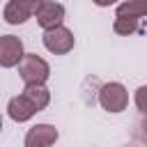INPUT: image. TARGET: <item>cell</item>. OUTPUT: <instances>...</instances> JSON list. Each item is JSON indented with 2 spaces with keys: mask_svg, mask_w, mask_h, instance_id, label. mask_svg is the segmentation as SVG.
<instances>
[{
  "mask_svg": "<svg viewBox=\"0 0 147 147\" xmlns=\"http://www.w3.org/2000/svg\"><path fill=\"white\" fill-rule=\"evenodd\" d=\"M0 131H2V115H0Z\"/></svg>",
  "mask_w": 147,
  "mask_h": 147,
  "instance_id": "14",
  "label": "cell"
},
{
  "mask_svg": "<svg viewBox=\"0 0 147 147\" xmlns=\"http://www.w3.org/2000/svg\"><path fill=\"white\" fill-rule=\"evenodd\" d=\"M7 115L14 119V122H28V119H32L34 115H37V110H34V106L23 96V94H18V96H11L9 99V103H7Z\"/></svg>",
  "mask_w": 147,
  "mask_h": 147,
  "instance_id": "8",
  "label": "cell"
},
{
  "mask_svg": "<svg viewBox=\"0 0 147 147\" xmlns=\"http://www.w3.org/2000/svg\"><path fill=\"white\" fill-rule=\"evenodd\" d=\"M34 16H37V23L41 30H48V28H55L64 21V7L55 0H41L39 7L34 9Z\"/></svg>",
  "mask_w": 147,
  "mask_h": 147,
  "instance_id": "5",
  "label": "cell"
},
{
  "mask_svg": "<svg viewBox=\"0 0 147 147\" xmlns=\"http://www.w3.org/2000/svg\"><path fill=\"white\" fill-rule=\"evenodd\" d=\"M41 41H44V48H46L48 53H53V55H67V53L74 51V46H76L74 32H71L69 28H64L62 23L55 25V28L44 30Z\"/></svg>",
  "mask_w": 147,
  "mask_h": 147,
  "instance_id": "2",
  "label": "cell"
},
{
  "mask_svg": "<svg viewBox=\"0 0 147 147\" xmlns=\"http://www.w3.org/2000/svg\"><path fill=\"white\" fill-rule=\"evenodd\" d=\"M23 41L16 34H2L0 37V67L2 69H11L18 64V60L23 57Z\"/></svg>",
  "mask_w": 147,
  "mask_h": 147,
  "instance_id": "6",
  "label": "cell"
},
{
  "mask_svg": "<svg viewBox=\"0 0 147 147\" xmlns=\"http://www.w3.org/2000/svg\"><path fill=\"white\" fill-rule=\"evenodd\" d=\"M96 7H110V5H115L117 0H92Z\"/></svg>",
  "mask_w": 147,
  "mask_h": 147,
  "instance_id": "12",
  "label": "cell"
},
{
  "mask_svg": "<svg viewBox=\"0 0 147 147\" xmlns=\"http://www.w3.org/2000/svg\"><path fill=\"white\" fill-rule=\"evenodd\" d=\"M18 76L25 85L30 83H46L51 76V67L44 57H39L37 53H23V57L18 60Z\"/></svg>",
  "mask_w": 147,
  "mask_h": 147,
  "instance_id": "1",
  "label": "cell"
},
{
  "mask_svg": "<svg viewBox=\"0 0 147 147\" xmlns=\"http://www.w3.org/2000/svg\"><path fill=\"white\" fill-rule=\"evenodd\" d=\"M142 94H145V87L138 90V110H145V106H142Z\"/></svg>",
  "mask_w": 147,
  "mask_h": 147,
  "instance_id": "13",
  "label": "cell"
},
{
  "mask_svg": "<svg viewBox=\"0 0 147 147\" xmlns=\"http://www.w3.org/2000/svg\"><path fill=\"white\" fill-rule=\"evenodd\" d=\"M21 94L34 106L37 113H41V110L51 103V92H48V87H46L44 83H30V85H25V90H23Z\"/></svg>",
  "mask_w": 147,
  "mask_h": 147,
  "instance_id": "9",
  "label": "cell"
},
{
  "mask_svg": "<svg viewBox=\"0 0 147 147\" xmlns=\"http://www.w3.org/2000/svg\"><path fill=\"white\" fill-rule=\"evenodd\" d=\"M41 0H9L5 5V11H2V18L5 23L9 25H21L25 23L28 18L34 16V9L39 7Z\"/></svg>",
  "mask_w": 147,
  "mask_h": 147,
  "instance_id": "4",
  "label": "cell"
},
{
  "mask_svg": "<svg viewBox=\"0 0 147 147\" xmlns=\"http://www.w3.org/2000/svg\"><path fill=\"white\" fill-rule=\"evenodd\" d=\"M138 23H140V18H133V16H115L113 30H115L117 34L129 37V34H133V32L138 30Z\"/></svg>",
  "mask_w": 147,
  "mask_h": 147,
  "instance_id": "11",
  "label": "cell"
},
{
  "mask_svg": "<svg viewBox=\"0 0 147 147\" xmlns=\"http://www.w3.org/2000/svg\"><path fill=\"white\" fill-rule=\"evenodd\" d=\"M57 138H60V133L53 124H34L32 129H28L23 142H25V147H46V145H53Z\"/></svg>",
  "mask_w": 147,
  "mask_h": 147,
  "instance_id": "7",
  "label": "cell"
},
{
  "mask_svg": "<svg viewBox=\"0 0 147 147\" xmlns=\"http://www.w3.org/2000/svg\"><path fill=\"white\" fill-rule=\"evenodd\" d=\"M99 103L108 113H122L129 106V90L122 83H106L99 90Z\"/></svg>",
  "mask_w": 147,
  "mask_h": 147,
  "instance_id": "3",
  "label": "cell"
},
{
  "mask_svg": "<svg viewBox=\"0 0 147 147\" xmlns=\"http://www.w3.org/2000/svg\"><path fill=\"white\" fill-rule=\"evenodd\" d=\"M147 14V0H124L117 5L115 16H133V18H142Z\"/></svg>",
  "mask_w": 147,
  "mask_h": 147,
  "instance_id": "10",
  "label": "cell"
}]
</instances>
